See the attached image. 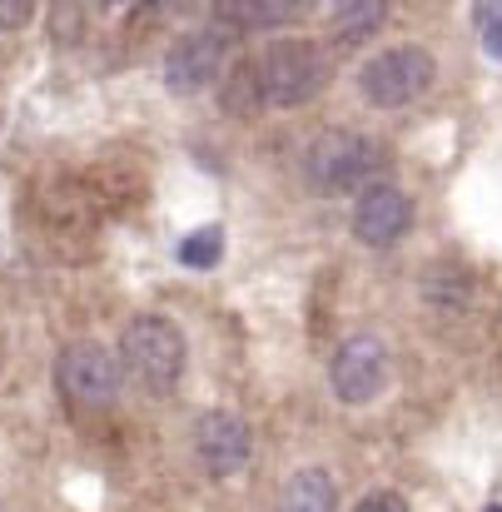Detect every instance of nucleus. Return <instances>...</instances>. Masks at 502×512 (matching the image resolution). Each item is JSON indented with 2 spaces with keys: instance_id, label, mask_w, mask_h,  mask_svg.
<instances>
[{
  "instance_id": "nucleus-17",
  "label": "nucleus",
  "mask_w": 502,
  "mask_h": 512,
  "mask_svg": "<svg viewBox=\"0 0 502 512\" xmlns=\"http://www.w3.org/2000/svg\"><path fill=\"white\" fill-rule=\"evenodd\" d=\"M35 15V5H0V25H25Z\"/></svg>"
},
{
  "instance_id": "nucleus-7",
  "label": "nucleus",
  "mask_w": 502,
  "mask_h": 512,
  "mask_svg": "<svg viewBox=\"0 0 502 512\" xmlns=\"http://www.w3.org/2000/svg\"><path fill=\"white\" fill-rule=\"evenodd\" d=\"M329 383H334L338 403H348V408L373 403L388 388V348H383V339L353 334V339L338 343L334 363H329Z\"/></svg>"
},
{
  "instance_id": "nucleus-2",
  "label": "nucleus",
  "mask_w": 502,
  "mask_h": 512,
  "mask_svg": "<svg viewBox=\"0 0 502 512\" xmlns=\"http://www.w3.org/2000/svg\"><path fill=\"white\" fill-rule=\"evenodd\" d=\"M378 170V145L358 130H324L304 150V179L314 194L338 199V194H363Z\"/></svg>"
},
{
  "instance_id": "nucleus-9",
  "label": "nucleus",
  "mask_w": 502,
  "mask_h": 512,
  "mask_svg": "<svg viewBox=\"0 0 502 512\" xmlns=\"http://www.w3.org/2000/svg\"><path fill=\"white\" fill-rule=\"evenodd\" d=\"M413 224V199L398 189V184H368L358 199H353V234L358 244L368 249H388L408 234Z\"/></svg>"
},
{
  "instance_id": "nucleus-3",
  "label": "nucleus",
  "mask_w": 502,
  "mask_h": 512,
  "mask_svg": "<svg viewBox=\"0 0 502 512\" xmlns=\"http://www.w3.org/2000/svg\"><path fill=\"white\" fill-rule=\"evenodd\" d=\"M120 368L155 398H165L184 373V334L160 319V314H140L130 319V329L120 334Z\"/></svg>"
},
{
  "instance_id": "nucleus-8",
  "label": "nucleus",
  "mask_w": 502,
  "mask_h": 512,
  "mask_svg": "<svg viewBox=\"0 0 502 512\" xmlns=\"http://www.w3.org/2000/svg\"><path fill=\"white\" fill-rule=\"evenodd\" d=\"M254 453V433L239 413H224V408H209L199 413L194 423V458L209 478H234Z\"/></svg>"
},
{
  "instance_id": "nucleus-6",
  "label": "nucleus",
  "mask_w": 502,
  "mask_h": 512,
  "mask_svg": "<svg viewBox=\"0 0 502 512\" xmlns=\"http://www.w3.org/2000/svg\"><path fill=\"white\" fill-rule=\"evenodd\" d=\"M229 75V40L224 30H194L179 35L165 55V85L174 95H204L214 85H224Z\"/></svg>"
},
{
  "instance_id": "nucleus-14",
  "label": "nucleus",
  "mask_w": 502,
  "mask_h": 512,
  "mask_svg": "<svg viewBox=\"0 0 502 512\" xmlns=\"http://www.w3.org/2000/svg\"><path fill=\"white\" fill-rule=\"evenodd\" d=\"M219 254H224V234H219L214 224H209V229H194V234L179 244V259H184L189 269H214Z\"/></svg>"
},
{
  "instance_id": "nucleus-1",
  "label": "nucleus",
  "mask_w": 502,
  "mask_h": 512,
  "mask_svg": "<svg viewBox=\"0 0 502 512\" xmlns=\"http://www.w3.org/2000/svg\"><path fill=\"white\" fill-rule=\"evenodd\" d=\"M254 70H259L264 105H279V110L309 105L329 85V55L314 40H274L259 50Z\"/></svg>"
},
{
  "instance_id": "nucleus-11",
  "label": "nucleus",
  "mask_w": 502,
  "mask_h": 512,
  "mask_svg": "<svg viewBox=\"0 0 502 512\" xmlns=\"http://www.w3.org/2000/svg\"><path fill=\"white\" fill-rule=\"evenodd\" d=\"M388 20L383 0H343L329 10V35L338 45H363L368 35H378V25Z\"/></svg>"
},
{
  "instance_id": "nucleus-4",
  "label": "nucleus",
  "mask_w": 502,
  "mask_h": 512,
  "mask_svg": "<svg viewBox=\"0 0 502 512\" xmlns=\"http://www.w3.org/2000/svg\"><path fill=\"white\" fill-rule=\"evenodd\" d=\"M438 65L423 45H388L358 70V90L378 110H403L433 85Z\"/></svg>"
},
{
  "instance_id": "nucleus-16",
  "label": "nucleus",
  "mask_w": 502,
  "mask_h": 512,
  "mask_svg": "<svg viewBox=\"0 0 502 512\" xmlns=\"http://www.w3.org/2000/svg\"><path fill=\"white\" fill-rule=\"evenodd\" d=\"M353 512H408V503H403L398 493H368Z\"/></svg>"
},
{
  "instance_id": "nucleus-18",
  "label": "nucleus",
  "mask_w": 502,
  "mask_h": 512,
  "mask_svg": "<svg viewBox=\"0 0 502 512\" xmlns=\"http://www.w3.org/2000/svg\"><path fill=\"white\" fill-rule=\"evenodd\" d=\"M488 512H502V508H488Z\"/></svg>"
},
{
  "instance_id": "nucleus-15",
  "label": "nucleus",
  "mask_w": 502,
  "mask_h": 512,
  "mask_svg": "<svg viewBox=\"0 0 502 512\" xmlns=\"http://www.w3.org/2000/svg\"><path fill=\"white\" fill-rule=\"evenodd\" d=\"M478 25H483V50L502 60V5H478Z\"/></svg>"
},
{
  "instance_id": "nucleus-13",
  "label": "nucleus",
  "mask_w": 502,
  "mask_h": 512,
  "mask_svg": "<svg viewBox=\"0 0 502 512\" xmlns=\"http://www.w3.org/2000/svg\"><path fill=\"white\" fill-rule=\"evenodd\" d=\"M224 110H234V115H259V110H264V90H259L254 60H249V65H234V70L224 75Z\"/></svg>"
},
{
  "instance_id": "nucleus-10",
  "label": "nucleus",
  "mask_w": 502,
  "mask_h": 512,
  "mask_svg": "<svg viewBox=\"0 0 502 512\" xmlns=\"http://www.w3.org/2000/svg\"><path fill=\"white\" fill-rule=\"evenodd\" d=\"M279 512H338L334 478L324 468H299L279 493Z\"/></svg>"
},
{
  "instance_id": "nucleus-12",
  "label": "nucleus",
  "mask_w": 502,
  "mask_h": 512,
  "mask_svg": "<svg viewBox=\"0 0 502 512\" xmlns=\"http://www.w3.org/2000/svg\"><path fill=\"white\" fill-rule=\"evenodd\" d=\"M214 15H219L224 25H244V30H274V25L294 20V15H299V5H289V0H234V5H214Z\"/></svg>"
},
{
  "instance_id": "nucleus-5",
  "label": "nucleus",
  "mask_w": 502,
  "mask_h": 512,
  "mask_svg": "<svg viewBox=\"0 0 502 512\" xmlns=\"http://www.w3.org/2000/svg\"><path fill=\"white\" fill-rule=\"evenodd\" d=\"M55 383H60V393L75 408H110L120 398L125 368H120V358L105 343L75 339V343H65V353L55 363Z\"/></svg>"
}]
</instances>
